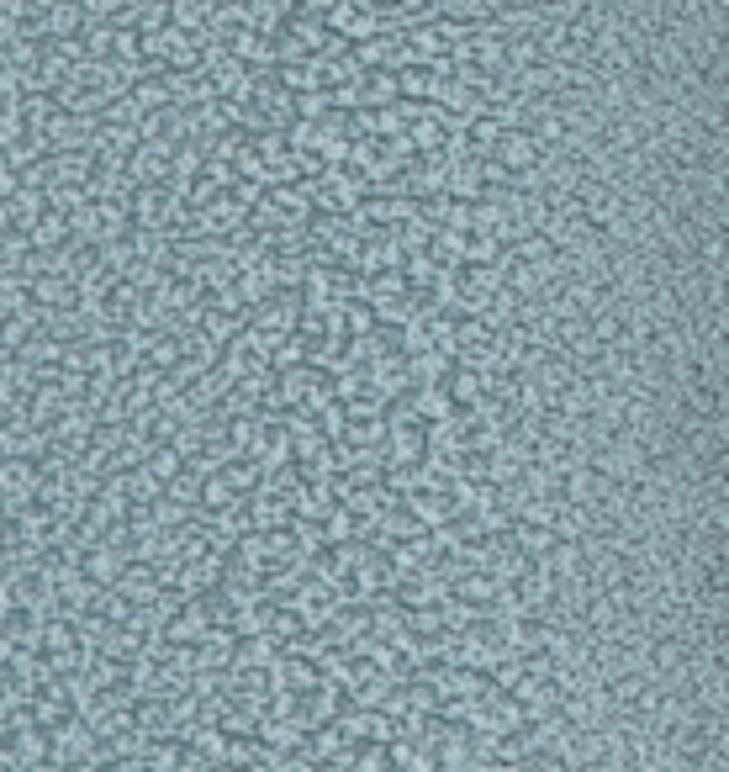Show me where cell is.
Listing matches in <instances>:
<instances>
[{"mask_svg":"<svg viewBox=\"0 0 729 772\" xmlns=\"http://www.w3.org/2000/svg\"><path fill=\"white\" fill-rule=\"evenodd\" d=\"M502 0H434V11L444 22H460V27H476V22H492Z\"/></svg>","mask_w":729,"mask_h":772,"instance_id":"5","label":"cell"},{"mask_svg":"<svg viewBox=\"0 0 729 772\" xmlns=\"http://www.w3.org/2000/svg\"><path fill=\"white\" fill-rule=\"evenodd\" d=\"M539 154H545V149H539V138L529 133V127H502V138L492 143V154H486V159H492L497 170L518 186V180L539 164Z\"/></svg>","mask_w":729,"mask_h":772,"instance_id":"1","label":"cell"},{"mask_svg":"<svg viewBox=\"0 0 729 772\" xmlns=\"http://www.w3.org/2000/svg\"><path fill=\"white\" fill-rule=\"evenodd\" d=\"M148 471H154L159 482H175L180 476V450H148Z\"/></svg>","mask_w":729,"mask_h":772,"instance_id":"9","label":"cell"},{"mask_svg":"<svg viewBox=\"0 0 729 772\" xmlns=\"http://www.w3.org/2000/svg\"><path fill=\"white\" fill-rule=\"evenodd\" d=\"M90 22H96V16H90L85 0H53L48 6V32L53 38H80Z\"/></svg>","mask_w":729,"mask_h":772,"instance_id":"4","label":"cell"},{"mask_svg":"<svg viewBox=\"0 0 729 772\" xmlns=\"http://www.w3.org/2000/svg\"><path fill=\"white\" fill-rule=\"evenodd\" d=\"M243 16H249V27H254V32H280L286 0H243Z\"/></svg>","mask_w":729,"mask_h":772,"instance_id":"6","label":"cell"},{"mask_svg":"<svg viewBox=\"0 0 729 772\" xmlns=\"http://www.w3.org/2000/svg\"><path fill=\"white\" fill-rule=\"evenodd\" d=\"M170 498H175V503H196V498H201V476L180 471L175 482H170Z\"/></svg>","mask_w":729,"mask_h":772,"instance_id":"10","label":"cell"},{"mask_svg":"<svg viewBox=\"0 0 729 772\" xmlns=\"http://www.w3.org/2000/svg\"><path fill=\"white\" fill-rule=\"evenodd\" d=\"M90 751H96V741H90L85 720H59L53 725V757L59 762H85Z\"/></svg>","mask_w":729,"mask_h":772,"instance_id":"3","label":"cell"},{"mask_svg":"<svg viewBox=\"0 0 729 772\" xmlns=\"http://www.w3.org/2000/svg\"><path fill=\"white\" fill-rule=\"evenodd\" d=\"M37 498H43V476H37V466L6 455V513L22 519V503H37Z\"/></svg>","mask_w":729,"mask_h":772,"instance_id":"2","label":"cell"},{"mask_svg":"<svg viewBox=\"0 0 729 772\" xmlns=\"http://www.w3.org/2000/svg\"><path fill=\"white\" fill-rule=\"evenodd\" d=\"M117 587H122V598H148V603H154V593H159V577H154V572H127Z\"/></svg>","mask_w":729,"mask_h":772,"instance_id":"8","label":"cell"},{"mask_svg":"<svg viewBox=\"0 0 729 772\" xmlns=\"http://www.w3.org/2000/svg\"><path fill=\"white\" fill-rule=\"evenodd\" d=\"M85 577L90 582H122V556L117 550H90V561H85Z\"/></svg>","mask_w":729,"mask_h":772,"instance_id":"7","label":"cell"}]
</instances>
